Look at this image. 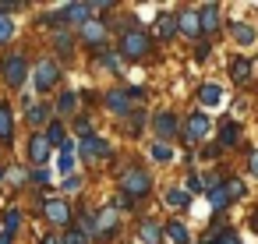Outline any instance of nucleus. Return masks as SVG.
Returning <instances> with one entry per match:
<instances>
[{"label": "nucleus", "instance_id": "obj_1", "mask_svg": "<svg viewBox=\"0 0 258 244\" xmlns=\"http://www.w3.org/2000/svg\"><path fill=\"white\" fill-rule=\"evenodd\" d=\"M120 191H124L127 198H142V195H149V191H152V177H149V170L127 166V170L120 173Z\"/></svg>", "mask_w": 258, "mask_h": 244}, {"label": "nucleus", "instance_id": "obj_2", "mask_svg": "<svg viewBox=\"0 0 258 244\" xmlns=\"http://www.w3.org/2000/svg\"><path fill=\"white\" fill-rule=\"evenodd\" d=\"M149 46H152V36H149V32H142V29H131V32H124V36H120V53H124V57H131V60L145 57V53H149Z\"/></svg>", "mask_w": 258, "mask_h": 244}, {"label": "nucleus", "instance_id": "obj_3", "mask_svg": "<svg viewBox=\"0 0 258 244\" xmlns=\"http://www.w3.org/2000/svg\"><path fill=\"white\" fill-rule=\"evenodd\" d=\"M60 78V64L57 60H36V71H32V82H36V92H50Z\"/></svg>", "mask_w": 258, "mask_h": 244}, {"label": "nucleus", "instance_id": "obj_4", "mask_svg": "<svg viewBox=\"0 0 258 244\" xmlns=\"http://www.w3.org/2000/svg\"><path fill=\"white\" fill-rule=\"evenodd\" d=\"M0 71H4V82H8L11 89H18V85L25 82V75H29V60H25L22 53H11V57L4 60V68H0Z\"/></svg>", "mask_w": 258, "mask_h": 244}, {"label": "nucleus", "instance_id": "obj_5", "mask_svg": "<svg viewBox=\"0 0 258 244\" xmlns=\"http://www.w3.org/2000/svg\"><path fill=\"white\" fill-rule=\"evenodd\" d=\"M43 216L53 223V226H68L71 223V205L64 198H46L43 202Z\"/></svg>", "mask_w": 258, "mask_h": 244}, {"label": "nucleus", "instance_id": "obj_6", "mask_svg": "<svg viewBox=\"0 0 258 244\" xmlns=\"http://www.w3.org/2000/svg\"><path fill=\"white\" fill-rule=\"evenodd\" d=\"M82 39L89 46H96V50H106V25H103V18H89L82 25Z\"/></svg>", "mask_w": 258, "mask_h": 244}, {"label": "nucleus", "instance_id": "obj_7", "mask_svg": "<svg viewBox=\"0 0 258 244\" xmlns=\"http://www.w3.org/2000/svg\"><path fill=\"white\" fill-rule=\"evenodd\" d=\"M209 131H212V124H209V117H205V113H191V117H187V124H184V135H187L191 142H202Z\"/></svg>", "mask_w": 258, "mask_h": 244}, {"label": "nucleus", "instance_id": "obj_8", "mask_svg": "<svg viewBox=\"0 0 258 244\" xmlns=\"http://www.w3.org/2000/svg\"><path fill=\"white\" fill-rule=\"evenodd\" d=\"M180 131V120H177V113H170V110H163V113H156V135L166 142V138H173Z\"/></svg>", "mask_w": 258, "mask_h": 244}, {"label": "nucleus", "instance_id": "obj_9", "mask_svg": "<svg viewBox=\"0 0 258 244\" xmlns=\"http://www.w3.org/2000/svg\"><path fill=\"white\" fill-rule=\"evenodd\" d=\"M60 15H64V22H78V25H85V22L92 18V4H64Z\"/></svg>", "mask_w": 258, "mask_h": 244}, {"label": "nucleus", "instance_id": "obj_10", "mask_svg": "<svg viewBox=\"0 0 258 244\" xmlns=\"http://www.w3.org/2000/svg\"><path fill=\"white\" fill-rule=\"evenodd\" d=\"M29 156L36 159V166H43V163L50 159V142H46L43 135H32V142H29Z\"/></svg>", "mask_w": 258, "mask_h": 244}, {"label": "nucleus", "instance_id": "obj_11", "mask_svg": "<svg viewBox=\"0 0 258 244\" xmlns=\"http://www.w3.org/2000/svg\"><path fill=\"white\" fill-rule=\"evenodd\" d=\"M177 29H180L184 36H198V32H202V25H198V11H184V15H177Z\"/></svg>", "mask_w": 258, "mask_h": 244}, {"label": "nucleus", "instance_id": "obj_12", "mask_svg": "<svg viewBox=\"0 0 258 244\" xmlns=\"http://www.w3.org/2000/svg\"><path fill=\"white\" fill-rule=\"evenodd\" d=\"M230 145H240V124L237 120H226L223 135H219V149H230Z\"/></svg>", "mask_w": 258, "mask_h": 244}, {"label": "nucleus", "instance_id": "obj_13", "mask_svg": "<svg viewBox=\"0 0 258 244\" xmlns=\"http://www.w3.org/2000/svg\"><path fill=\"white\" fill-rule=\"evenodd\" d=\"M82 156H85V159H92V156H110V145H106L103 138H96V135H92V138H85V142H82Z\"/></svg>", "mask_w": 258, "mask_h": 244}, {"label": "nucleus", "instance_id": "obj_14", "mask_svg": "<svg viewBox=\"0 0 258 244\" xmlns=\"http://www.w3.org/2000/svg\"><path fill=\"white\" fill-rule=\"evenodd\" d=\"M15 135V117H11V106L0 103V142H11Z\"/></svg>", "mask_w": 258, "mask_h": 244}, {"label": "nucleus", "instance_id": "obj_15", "mask_svg": "<svg viewBox=\"0 0 258 244\" xmlns=\"http://www.w3.org/2000/svg\"><path fill=\"white\" fill-rule=\"evenodd\" d=\"M166 240H170V244H191V233H187L184 223L173 219V223H166Z\"/></svg>", "mask_w": 258, "mask_h": 244}, {"label": "nucleus", "instance_id": "obj_16", "mask_svg": "<svg viewBox=\"0 0 258 244\" xmlns=\"http://www.w3.org/2000/svg\"><path fill=\"white\" fill-rule=\"evenodd\" d=\"M216 15H219V8H216V4H209V8H202V11H198V25H202V32H212V29L219 25V18H216Z\"/></svg>", "mask_w": 258, "mask_h": 244}, {"label": "nucleus", "instance_id": "obj_17", "mask_svg": "<svg viewBox=\"0 0 258 244\" xmlns=\"http://www.w3.org/2000/svg\"><path fill=\"white\" fill-rule=\"evenodd\" d=\"M230 32H233V39H237L240 46H251V43H254V29H251V25H244V22H233V25H230Z\"/></svg>", "mask_w": 258, "mask_h": 244}, {"label": "nucleus", "instance_id": "obj_18", "mask_svg": "<svg viewBox=\"0 0 258 244\" xmlns=\"http://www.w3.org/2000/svg\"><path fill=\"white\" fill-rule=\"evenodd\" d=\"M106 106H110L113 113H127V110H131L127 92H117V89H113V92H106Z\"/></svg>", "mask_w": 258, "mask_h": 244}, {"label": "nucleus", "instance_id": "obj_19", "mask_svg": "<svg viewBox=\"0 0 258 244\" xmlns=\"http://www.w3.org/2000/svg\"><path fill=\"white\" fill-rule=\"evenodd\" d=\"M138 233H142V240H145V244H163V230H159L156 223H149V219H142Z\"/></svg>", "mask_w": 258, "mask_h": 244}, {"label": "nucleus", "instance_id": "obj_20", "mask_svg": "<svg viewBox=\"0 0 258 244\" xmlns=\"http://www.w3.org/2000/svg\"><path fill=\"white\" fill-rule=\"evenodd\" d=\"M230 75H233V82H247V78H251V64H247L244 57H233V60H230Z\"/></svg>", "mask_w": 258, "mask_h": 244}, {"label": "nucleus", "instance_id": "obj_21", "mask_svg": "<svg viewBox=\"0 0 258 244\" xmlns=\"http://www.w3.org/2000/svg\"><path fill=\"white\" fill-rule=\"evenodd\" d=\"M166 205H170V209H187V205H191V195L180 191V188H170V191H166Z\"/></svg>", "mask_w": 258, "mask_h": 244}, {"label": "nucleus", "instance_id": "obj_22", "mask_svg": "<svg viewBox=\"0 0 258 244\" xmlns=\"http://www.w3.org/2000/svg\"><path fill=\"white\" fill-rule=\"evenodd\" d=\"M198 99H202L205 106H219V99H223V89H219V85H202Z\"/></svg>", "mask_w": 258, "mask_h": 244}, {"label": "nucleus", "instance_id": "obj_23", "mask_svg": "<svg viewBox=\"0 0 258 244\" xmlns=\"http://www.w3.org/2000/svg\"><path fill=\"white\" fill-rule=\"evenodd\" d=\"M156 32H159V39H173V32H177V18H173V15H163L159 25H156Z\"/></svg>", "mask_w": 258, "mask_h": 244}, {"label": "nucleus", "instance_id": "obj_24", "mask_svg": "<svg viewBox=\"0 0 258 244\" xmlns=\"http://www.w3.org/2000/svg\"><path fill=\"white\" fill-rule=\"evenodd\" d=\"M75 110H78V96H75V92H64V96L57 99V113H64V117H71Z\"/></svg>", "mask_w": 258, "mask_h": 244}, {"label": "nucleus", "instance_id": "obj_25", "mask_svg": "<svg viewBox=\"0 0 258 244\" xmlns=\"http://www.w3.org/2000/svg\"><path fill=\"white\" fill-rule=\"evenodd\" d=\"M43 138L50 142V149H53V145H64V142H68V138H64V124H60V120H53V124L46 128V135H43Z\"/></svg>", "mask_w": 258, "mask_h": 244}, {"label": "nucleus", "instance_id": "obj_26", "mask_svg": "<svg viewBox=\"0 0 258 244\" xmlns=\"http://www.w3.org/2000/svg\"><path fill=\"white\" fill-rule=\"evenodd\" d=\"M57 166H60V173H71V166H75V156H71V142H64V145H60Z\"/></svg>", "mask_w": 258, "mask_h": 244}, {"label": "nucleus", "instance_id": "obj_27", "mask_svg": "<svg viewBox=\"0 0 258 244\" xmlns=\"http://www.w3.org/2000/svg\"><path fill=\"white\" fill-rule=\"evenodd\" d=\"M209 202H212V209L219 212V209H226V202H230V195H226V188L219 184V188H212L209 191Z\"/></svg>", "mask_w": 258, "mask_h": 244}, {"label": "nucleus", "instance_id": "obj_28", "mask_svg": "<svg viewBox=\"0 0 258 244\" xmlns=\"http://www.w3.org/2000/svg\"><path fill=\"white\" fill-rule=\"evenodd\" d=\"M46 117H50V110L43 103H32L29 106V124H46Z\"/></svg>", "mask_w": 258, "mask_h": 244}, {"label": "nucleus", "instance_id": "obj_29", "mask_svg": "<svg viewBox=\"0 0 258 244\" xmlns=\"http://www.w3.org/2000/svg\"><path fill=\"white\" fill-rule=\"evenodd\" d=\"M75 135H82V142H85V138H92V117H85V113H82V117L75 120Z\"/></svg>", "mask_w": 258, "mask_h": 244}, {"label": "nucleus", "instance_id": "obj_30", "mask_svg": "<svg viewBox=\"0 0 258 244\" xmlns=\"http://www.w3.org/2000/svg\"><path fill=\"white\" fill-rule=\"evenodd\" d=\"M18 216H22V212H18V209H11V212H8V216H4V237H11V233H15V230H18Z\"/></svg>", "mask_w": 258, "mask_h": 244}, {"label": "nucleus", "instance_id": "obj_31", "mask_svg": "<svg viewBox=\"0 0 258 244\" xmlns=\"http://www.w3.org/2000/svg\"><path fill=\"white\" fill-rule=\"evenodd\" d=\"M152 156H156L159 163H170V145H166V142H152Z\"/></svg>", "mask_w": 258, "mask_h": 244}, {"label": "nucleus", "instance_id": "obj_32", "mask_svg": "<svg viewBox=\"0 0 258 244\" xmlns=\"http://www.w3.org/2000/svg\"><path fill=\"white\" fill-rule=\"evenodd\" d=\"M11 32H15L11 18H4V15H0V43H8V39H11Z\"/></svg>", "mask_w": 258, "mask_h": 244}, {"label": "nucleus", "instance_id": "obj_33", "mask_svg": "<svg viewBox=\"0 0 258 244\" xmlns=\"http://www.w3.org/2000/svg\"><path fill=\"white\" fill-rule=\"evenodd\" d=\"M223 188H226V195H230V198H244V184H240V180H226Z\"/></svg>", "mask_w": 258, "mask_h": 244}, {"label": "nucleus", "instance_id": "obj_34", "mask_svg": "<svg viewBox=\"0 0 258 244\" xmlns=\"http://www.w3.org/2000/svg\"><path fill=\"white\" fill-rule=\"evenodd\" d=\"M53 46H57V53H71V36H57Z\"/></svg>", "mask_w": 258, "mask_h": 244}, {"label": "nucleus", "instance_id": "obj_35", "mask_svg": "<svg viewBox=\"0 0 258 244\" xmlns=\"http://www.w3.org/2000/svg\"><path fill=\"white\" fill-rule=\"evenodd\" d=\"M32 180H36V184H50V170H46V166H36V170H32Z\"/></svg>", "mask_w": 258, "mask_h": 244}, {"label": "nucleus", "instance_id": "obj_36", "mask_svg": "<svg viewBox=\"0 0 258 244\" xmlns=\"http://www.w3.org/2000/svg\"><path fill=\"white\" fill-rule=\"evenodd\" d=\"M212 244H240V237H237L233 230H223V233H219V240H212Z\"/></svg>", "mask_w": 258, "mask_h": 244}, {"label": "nucleus", "instance_id": "obj_37", "mask_svg": "<svg viewBox=\"0 0 258 244\" xmlns=\"http://www.w3.org/2000/svg\"><path fill=\"white\" fill-rule=\"evenodd\" d=\"M142 128H145V113H142V110H138V113H135V117H131V135H138V131H142Z\"/></svg>", "mask_w": 258, "mask_h": 244}, {"label": "nucleus", "instance_id": "obj_38", "mask_svg": "<svg viewBox=\"0 0 258 244\" xmlns=\"http://www.w3.org/2000/svg\"><path fill=\"white\" fill-rule=\"evenodd\" d=\"M64 244H89V240H85V233H82V230H71V233L64 237Z\"/></svg>", "mask_w": 258, "mask_h": 244}, {"label": "nucleus", "instance_id": "obj_39", "mask_svg": "<svg viewBox=\"0 0 258 244\" xmlns=\"http://www.w3.org/2000/svg\"><path fill=\"white\" fill-rule=\"evenodd\" d=\"M78 188H82V177H68L64 180V191H78Z\"/></svg>", "mask_w": 258, "mask_h": 244}, {"label": "nucleus", "instance_id": "obj_40", "mask_svg": "<svg viewBox=\"0 0 258 244\" xmlns=\"http://www.w3.org/2000/svg\"><path fill=\"white\" fill-rule=\"evenodd\" d=\"M251 173H254V177H258V149H254V152H251Z\"/></svg>", "mask_w": 258, "mask_h": 244}, {"label": "nucleus", "instance_id": "obj_41", "mask_svg": "<svg viewBox=\"0 0 258 244\" xmlns=\"http://www.w3.org/2000/svg\"><path fill=\"white\" fill-rule=\"evenodd\" d=\"M43 244H60V240H57V237H46V240H43Z\"/></svg>", "mask_w": 258, "mask_h": 244}, {"label": "nucleus", "instance_id": "obj_42", "mask_svg": "<svg viewBox=\"0 0 258 244\" xmlns=\"http://www.w3.org/2000/svg\"><path fill=\"white\" fill-rule=\"evenodd\" d=\"M0 244H11V237H4V233H0Z\"/></svg>", "mask_w": 258, "mask_h": 244}, {"label": "nucleus", "instance_id": "obj_43", "mask_svg": "<svg viewBox=\"0 0 258 244\" xmlns=\"http://www.w3.org/2000/svg\"><path fill=\"white\" fill-rule=\"evenodd\" d=\"M202 244H212V240H202Z\"/></svg>", "mask_w": 258, "mask_h": 244}]
</instances>
